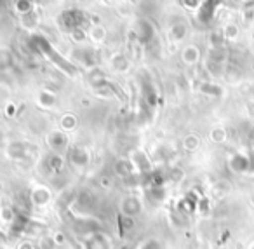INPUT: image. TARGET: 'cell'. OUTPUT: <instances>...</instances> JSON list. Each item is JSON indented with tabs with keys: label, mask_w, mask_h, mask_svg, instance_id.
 Wrapping results in <instances>:
<instances>
[{
	"label": "cell",
	"mask_w": 254,
	"mask_h": 249,
	"mask_svg": "<svg viewBox=\"0 0 254 249\" xmlns=\"http://www.w3.org/2000/svg\"><path fill=\"white\" fill-rule=\"evenodd\" d=\"M64 136L61 133H53L49 136V143H51V147H54V148H61V147H64Z\"/></svg>",
	"instance_id": "5b68a950"
},
{
	"label": "cell",
	"mask_w": 254,
	"mask_h": 249,
	"mask_svg": "<svg viewBox=\"0 0 254 249\" xmlns=\"http://www.w3.org/2000/svg\"><path fill=\"white\" fill-rule=\"evenodd\" d=\"M35 42H37V46L40 47V51H42L44 54H47V56H49L51 60H53L54 63H56L58 67L61 68V70H64L66 74L73 75V68H71V65H70V63H66V61H64L61 56H58V54L53 51V47H51L49 44L46 42V40H44V39H35Z\"/></svg>",
	"instance_id": "6da1fadb"
},
{
	"label": "cell",
	"mask_w": 254,
	"mask_h": 249,
	"mask_svg": "<svg viewBox=\"0 0 254 249\" xmlns=\"http://www.w3.org/2000/svg\"><path fill=\"white\" fill-rule=\"evenodd\" d=\"M12 65V54L7 49H0V70H5Z\"/></svg>",
	"instance_id": "277c9868"
},
{
	"label": "cell",
	"mask_w": 254,
	"mask_h": 249,
	"mask_svg": "<svg viewBox=\"0 0 254 249\" xmlns=\"http://www.w3.org/2000/svg\"><path fill=\"white\" fill-rule=\"evenodd\" d=\"M122 211L127 216H136V214L141 211V202H139L136 197H127L122 202Z\"/></svg>",
	"instance_id": "7a4b0ae2"
},
{
	"label": "cell",
	"mask_w": 254,
	"mask_h": 249,
	"mask_svg": "<svg viewBox=\"0 0 254 249\" xmlns=\"http://www.w3.org/2000/svg\"><path fill=\"white\" fill-rule=\"evenodd\" d=\"M70 159L75 166H85L89 162V154L84 147H75L70 154Z\"/></svg>",
	"instance_id": "3957f363"
}]
</instances>
